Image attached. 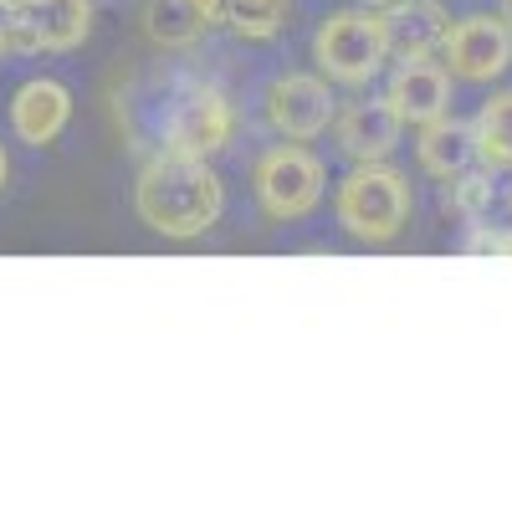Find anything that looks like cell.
<instances>
[{
  "mask_svg": "<svg viewBox=\"0 0 512 512\" xmlns=\"http://www.w3.org/2000/svg\"><path fill=\"white\" fill-rule=\"evenodd\" d=\"M461 251L472 256H512V231H497V226H472V236H466Z\"/></svg>",
  "mask_w": 512,
  "mask_h": 512,
  "instance_id": "obj_18",
  "label": "cell"
},
{
  "mask_svg": "<svg viewBox=\"0 0 512 512\" xmlns=\"http://www.w3.org/2000/svg\"><path fill=\"white\" fill-rule=\"evenodd\" d=\"M72 123V93L62 88L57 77H31L16 88L11 98V128L16 139L31 149H47L62 139V128Z\"/></svg>",
  "mask_w": 512,
  "mask_h": 512,
  "instance_id": "obj_9",
  "label": "cell"
},
{
  "mask_svg": "<svg viewBox=\"0 0 512 512\" xmlns=\"http://www.w3.org/2000/svg\"><path fill=\"white\" fill-rule=\"evenodd\" d=\"M6 180H11V159H6V149H0V190H6Z\"/></svg>",
  "mask_w": 512,
  "mask_h": 512,
  "instance_id": "obj_21",
  "label": "cell"
},
{
  "mask_svg": "<svg viewBox=\"0 0 512 512\" xmlns=\"http://www.w3.org/2000/svg\"><path fill=\"white\" fill-rule=\"evenodd\" d=\"M236 134V108L221 88H185L180 103L169 108L164 123V154H185V159H210L221 154Z\"/></svg>",
  "mask_w": 512,
  "mask_h": 512,
  "instance_id": "obj_5",
  "label": "cell"
},
{
  "mask_svg": "<svg viewBox=\"0 0 512 512\" xmlns=\"http://www.w3.org/2000/svg\"><path fill=\"white\" fill-rule=\"evenodd\" d=\"M292 0H226V26L241 41H272L287 26Z\"/></svg>",
  "mask_w": 512,
  "mask_h": 512,
  "instance_id": "obj_15",
  "label": "cell"
},
{
  "mask_svg": "<svg viewBox=\"0 0 512 512\" xmlns=\"http://www.w3.org/2000/svg\"><path fill=\"white\" fill-rule=\"evenodd\" d=\"M313 62L323 67L328 82L344 88H364L379 77V67L390 62V41H384V16L369 6H349L323 16V26L313 31Z\"/></svg>",
  "mask_w": 512,
  "mask_h": 512,
  "instance_id": "obj_3",
  "label": "cell"
},
{
  "mask_svg": "<svg viewBox=\"0 0 512 512\" xmlns=\"http://www.w3.org/2000/svg\"><path fill=\"white\" fill-rule=\"evenodd\" d=\"M333 134H338V149H344L349 159L374 164V159H390L400 149L405 123L384 98H369V103H349L344 113H338Z\"/></svg>",
  "mask_w": 512,
  "mask_h": 512,
  "instance_id": "obj_11",
  "label": "cell"
},
{
  "mask_svg": "<svg viewBox=\"0 0 512 512\" xmlns=\"http://www.w3.org/2000/svg\"><path fill=\"white\" fill-rule=\"evenodd\" d=\"M262 113L267 123L277 128L282 139H318L323 128L333 123V93H328V82L313 77V72H282L267 82V93H262Z\"/></svg>",
  "mask_w": 512,
  "mask_h": 512,
  "instance_id": "obj_7",
  "label": "cell"
},
{
  "mask_svg": "<svg viewBox=\"0 0 512 512\" xmlns=\"http://www.w3.org/2000/svg\"><path fill=\"white\" fill-rule=\"evenodd\" d=\"M0 6H6V0H0Z\"/></svg>",
  "mask_w": 512,
  "mask_h": 512,
  "instance_id": "obj_25",
  "label": "cell"
},
{
  "mask_svg": "<svg viewBox=\"0 0 512 512\" xmlns=\"http://www.w3.org/2000/svg\"><path fill=\"white\" fill-rule=\"evenodd\" d=\"M333 210H338V226H344L354 241L384 246V241H395L410 221V180L400 175V169H390L384 159L359 164L354 175H344V185H338Z\"/></svg>",
  "mask_w": 512,
  "mask_h": 512,
  "instance_id": "obj_2",
  "label": "cell"
},
{
  "mask_svg": "<svg viewBox=\"0 0 512 512\" xmlns=\"http://www.w3.org/2000/svg\"><path fill=\"white\" fill-rule=\"evenodd\" d=\"M441 67L461 82H492L512 67V26L502 16H461L441 47Z\"/></svg>",
  "mask_w": 512,
  "mask_h": 512,
  "instance_id": "obj_6",
  "label": "cell"
},
{
  "mask_svg": "<svg viewBox=\"0 0 512 512\" xmlns=\"http://www.w3.org/2000/svg\"><path fill=\"white\" fill-rule=\"evenodd\" d=\"M354 6H369V11H384V6H390V0H354Z\"/></svg>",
  "mask_w": 512,
  "mask_h": 512,
  "instance_id": "obj_22",
  "label": "cell"
},
{
  "mask_svg": "<svg viewBox=\"0 0 512 512\" xmlns=\"http://www.w3.org/2000/svg\"><path fill=\"white\" fill-rule=\"evenodd\" d=\"M323 185H328V169L303 144H277L251 169V190H256V205H262L267 221L313 216V210L323 205Z\"/></svg>",
  "mask_w": 512,
  "mask_h": 512,
  "instance_id": "obj_4",
  "label": "cell"
},
{
  "mask_svg": "<svg viewBox=\"0 0 512 512\" xmlns=\"http://www.w3.org/2000/svg\"><path fill=\"white\" fill-rule=\"evenodd\" d=\"M0 57H16V6H0Z\"/></svg>",
  "mask_w": 512,
  "mask_h": 512,
  "instance_id": "obj_20",
  "label": "cell"
},
{
  "mask_svg": "<svg viewBox=\"0 0 512 512\" xmlns=\"http://www.w3.org/2000/svg\"><path fill=\"white\" fill-rule=\"evenodd\" d=\"M451 185V210L456 216H466V221H482L487 216V205H492V169H461L456 180H446Z\"/></svg>",
  "mask_w": 512,
  "mask_h": 512,
  "instance_id": "obj_17",
  "label": "cell"
},
{
  "mask_svg": "<svg viewBox=\"0 0 512 512\" xmlns=\"http://www.w3.org/2000/svg\"><path fill=\"white\" fill-rule=\"evenodd\" d=\"M507 205H512V195H507Z\"/></svg>",
  "mask_w": 512,
  "mask_h": 512,
  "instance_id": "obj_24",
  "label": "cell"
},
{
  "mask_svg": "<svg viewBox=\"0 0 512 512\" xmlns=\"http://www.w3.org/2000/svg\"><path fill=\"white\" fill-rule=\"evenodd\" d=\"M472 154L482 169H512V93H492L472 118Z\"/></svg>",
  "mask_w": 512,
  "mask_h": 512,
  "instance_id": "obj_13",
  "label": "cell"
},
{
  "mask_svg": "<svg viewBox=\"0 0 512 512\" xmlns=\"http://www.w3.org/2000/svg\"><path fill=\"white\" fill-rule=\"evenodd\" d=\"M420 169L436 180H456L461 169H472V123H456L451 113L446 118H431L420 123Z\"/></svg>",
  "mask_w": 512,
  "mask_h": 512,
  "instance_id": "obj_12",
  "label": "cell"
},
{
  "mask_svg": "<svg viewBox=\"0 0 512 512\" xmlns=\"http://www.w3.org/2000/svg\"><path fill=\"white\" fill-rule=\"evenodd\" d=\"M384 16V41H390V57L410 62V57H436L451 36V16L441 0H390L379 11Z\"/></svg>",
  "mask_w": 512,
  "mask_h": 512,
  "instance_id": "obj_10",
  "label": "cell"
},
{
  "mask_svg": "<svg viewBox=\"0 0 512 512\" xmlns=\"http://www.w3.org/2000/svg\"><path fill=\"white\" fill-rule=\"evenodd\" d=\"M31 16L41 26V47L47 52H72L93 31V0H52V6H41Z\"/></svg>",
  "mask_w": 512,
  "mask_h": 512,
  "instance_id": "obj_14",
  "label": "cell"
},
{
  "mask_svg": "<svg viewBox=\"0 0 512 512\" xmlns=\"http://www.w3.org/2000/svg\"><path fill=\"white\" fill-rule=\"evenodd\" d=\"M497 16H502V21L512 26V0H502V11H497Z\"/></svg>",
  "mask_w": 512,
  "mask_h": 512,
  "instance_id": "obj_23",
  "label": "cell"
},
{
  "mask_svg": "<svg viewBox=\"0 0 512 512\" xmlns=\"http://www.w3.org/2000/svg\"><path fill=\"white\" fill-rule=\"evenodd\" d=\"M134 210L149 231H159L169 241H195L221 221L226 185L205 159L159 154L144 164V175L134 185Z\"/></svg>",
  "mask_w": 512,
  "mask_h": 512,
  "instance_id": "obj_1",
  "label": "cell"
},
{
  "mask_svg": "<svg viewBox=\"0 0 512 512\" xmlns=\"http://www.w3.org/2000/svg\"><path fill=\"white\" fill-rule=\"evenodd\" d=\"M384 103L400 113V123H431L451 113V72L436 57H410L390 72V88H384Z\"/></svg>",
  "mask_w": 512,
  "mask_h": 512,
  "instance_id": "obj_8",
  "label": "cell"
},
{
  "mask_svg": "<svg viewBox=\"0 0 512 512\" xmlns=\"http://www.w3.org/2000/svg\"><path fill=\"white\" fill-rule=\"evenodd\" d=\"M144 31L154 47H190V41H200V21L180 6V0H149L144 6Z\"/></svg>",
  "mask_w": 512,
  "mask_h": 512,
  "instance_id": "obj_16",
  "label": "cell"
},
{
  "mask_svg": "<svg viewBox=\"0 0 512 512\" xmlns=\"http://www.w3.org/2000/svg\"><path fill=\"white\" fill-rule=\"evenodd\" d=\"M180 6L200 21V26H216V21H226V0H180Z\"/></svg>",
  "mask_w": 512,
  "mask_h": 512,
  "instance_id": "obj_19",
  "label": "cell"
}]
</instances>
